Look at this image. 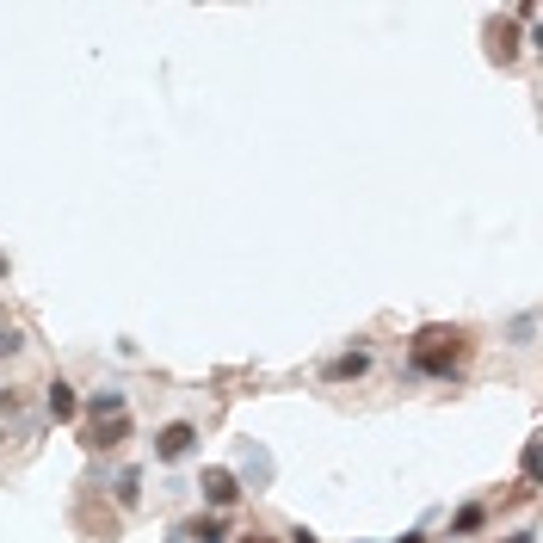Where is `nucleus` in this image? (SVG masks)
I'll return each mask as SVG.
<instances>
[{"label": "nucleus", "instance_id": "2eb2a0df", "mask_svg": "<svg viewBox=\"0 0 543 543\" xmlns=\"http://www.w3.org/2000/svg\"><path fill=\"white\" fill-rule=\"evenodd\" d=\"M19 346H25V340H19V334H13V328H0V358H13V352H19Z\"/></svg>", "mask_w": 543, "mask_h": 543}, {"label": "nucleus", "instance_id": "423d86ee", "mask_svg": "<svg viewBox=\"0 0 543 543\" xmlns=\"http://www.w3.org/2000/svg\"><path fill=\"white\" fill-rule=\"evenodd\" d=\"M173 537H179V543H229V525L216 519V513H198V519H186V525H179Z\"/></svg>", "mask_w": 543, "mask_h": 543}, {"label": "nucleus", "instance_id": "9b49d317", "mask_svg": "<svg viewBox=\"0 0 543 543\" xmlns=\"http://www.w3.org/2000/svg\"><path fill=\"white\" fill-rule=\"evenodd\" d=\"M112 500L124 506V513H130V506L142 500V469L130 463V469H118V476H112Z\"/></svg>", "mask_w": 543, "mask_h": 543}, {"label": "nucleus", "instance_id": "aec40b11", "mask_svg": "<svg viewBox=\"0 0 543 543\" xmlns=\"http://www.w3.org/2000/svg\"><path fill=\"white\" fill-rule=\"evenodd\" d=\"M0 278H7V253H0Z\"/></svg>", "mask_w": 543, "mask_h": 543}, {"label": "nucleus", "instance_id": "f8f14e48", "mask_svg": "<svg viewBox=\"0 0 543 543\" xmlns=\"http://www.w3.org/2000/svg\"><path fill=\"white\" fill-rule=\"evenodd\" d=\"M488 519V506H457V519H451V537H469V531H482Z\"/></svg>", "mask_w": 543, "mask_h": 543}, {"label": "nucleus", "instance_id": "6ab92c4d", "mask_svg": "<svg viewBox=\"0 0 543 543\" xmlns=\"http://www.w3.org/2000/svg\"><path fill=\"white\" fill-rule=\"evenodd\" d=\"M395 543H426V531H408V537H395Z\"/></svg>", "mask_w": 543, "mask_h": 543}, {"label": "nucleus", "instance_id": "ddd939ff", "mask_svg": "<svg viewBox=\"0 0 543 543\" xmlns=\"http://www.w3.org/2000/svg\"><path fill=\"white\" fill-rule=\"evenodd\" d=\"M537 482H543V451H537V439H531V445H525V494H531Z\"/></svg>", "mask_w": 543, "mask_h": 543}, {"label": "nucleus", "instance_id": "0eeeda50", "mask_svg": "<svg viewBox=\"0 0 543 543\" xmlns=\"http://www.w3.org/2000/svg\"><path fill=\"white\" fill-rule=\"evenodd\" d=\"M130 439V414H118V420H93L87 426V451H118Z\"/></svg>", "mask_w": 543, "mask_h": 543}, {"label": "nucleus", "instance_id": "6e6552de", "mask_svg": "<svg viewBox=\"0 0 543 543\" xmlns=\"http://www.w3.org/2000/svg\"><path fill=\"white\" fill-rule=\"evenodd\" d=\"M44 408H50V420H75V414H81V395H75V383H68V377H56V383L44 389Z\"/></svg>", "mask_w": 543, "mask_h": 543}, {"label": "nucleus", "instance_id": "1a4fd4ad", "mask_svg": "<svg viewBox=\"0 0 543 543\" xmlns=\"http://www.w3.org/2000/svg\"><path fill=\"white\" fill-rule=\"evenodd\" d=\"M488 56H494L500 68H513V62H519V31L494 19V25H488Z\"/></svg>", "mask_w": 543, "mask_h": 543}, {"label": "nucleus", "instance_id": "20e7f679", "mask_svg": "<svg viewBox=\"0 0 543 543\" xmlns=\"http://www.w3.org/2000/svg\"><path fill=\"white\" fill-rule=\"evenodd\" d=\"M198 494H204V506H210V513H223V506H235V500H241L235 469H204V476H198Z\"/></svg>", "mask_w": 543, "mask_h": 543}, {"label": "nucleus", "instance_id": "f3484780", "mask_svg": "<svg viewBox=\"0 0 543 543\" xmlns=\"http://www.w3.org/2000/svg\"><path fill=\"white\" fill-rule=\"evenodd\" d=\"M241 543H278V537H266V531H247V537H241Z\"/></svg>", "mask_w": 543, "mask_h": 543}, {"label": "nucleus", "instance_id": "4468645a", "mask_svg": "<svg viewBox=\"0 0 543 543\" xmlns=\"http://www.w3.org/2000/svg\"><path fill=\"white\" fill-rule=\"evenodd\" d=\"M531 334H537V315H513V346H531Z\"/></svg>", "mask_w": 543, "mask_h": 543}, {"label": "nucleus", "instance_id": "7ed1b4c3", "mask_svg": "<svg viewBox=\"0 0 543 543\" xmlns=\"http://www.w3.org/2000/svg\"><path fill=\"white\" fill-rule=\"evenodd\" d=\"M198 439H204V432H198L192 420H167V426L155 432V463H167V469L186 463V457L198 451Z\"/></svg>", "mask_w": 543, "mask_h": 543}, {"label": "nucleus", "instance_id": "f257e3e1", "mask_svg": "<svg viewBox=\"0 0 543 543\" xmlns=\"http://www.w3.org/2000/svg\"><path fill=\"white\" fill-rule=\"evenodd\" d=\"M469 352H476L469 328H445V321H432V328H420V334L408 340V371H414V377H432V383H451V377H463Z\"/></svg>", "mask_w": 543, "mask_h": 543}, {"label": "nucleus", "instance_id": "dca6fc26", "mask_svg": "<svg viewBox=\"0 0 543 543\" xmlns=\"http://www.w3.org/2000/svg\"><path fill=\"white\" fill-rule=\"evenodd\" d=\"M284 543H321V537H315L309 525H291V537H284Z\"/></svg>", "mask_w": 543, "mask_h": 543}, {"label": "nucleus", "instance_id": "f03ea898", "mask_svg": "<svg viewBox=\"0 0 543 543\" xmlns=\"http://www.w3.org/2000/svg\"><path fill=\"white\" fill-rule=\"evenodd\" d=\"M272 476H278L272 451H266V445H253V439H241V457H235V482H241V494H247V488H253V494H266Z\"/></svg>", "mask_w": 543, "mask_h": 543}, {"label": "nucleus", "instance_id": "412c9836", "mask_svg": "<svg viewBox=\"0 0 543 543\" xmlns=\"http://www.w3.org/2000/svg\"><path fill=\"white\" fill-rule=\"evenodd\" d=\"M167 543H179V537H167Z\"/></svg>", "mask_w": 543, "mask_h": 543}, {"label": "nucleus", "instance_id": "9d476101", "mask_svg": "<svg viewBox=\"0 0 543 543\" xmlns=\"http://www.w3.org/2000/svg\"><path fill=\"white\" fill-rule=\"evenodd\" d=\"M87 414H93V420H118V414H130L124 389H93V395H87Z\"/></svg>", "mask_w": 543, "mask_h": 543}, {"label": "nucleus", "instance_id": "a211bd4d", "mask_svg": "<svg viewBox=\"0 0 543 543\" xmlns=\"http://www.w3.org/2000/svg\"><path fill=\"white\" fill-rule=\"evenodd\" d=\"M506 543H537V531H513V537H506Z\"/></svg>", "mask_w": 543, "mask_h": 543}, {"label": "nucleus", "instance_id": "39448f33", "mask_svg": "<svg viewBox=\"0 0 543 543\" xmlns=\"http://www.w3.org/2000/svg\"><path fill=\"white\" fill-rule=\"evenodd\" d=\"M365 371H371V352L352 346V352H340V358H328V365H321V383H358Z\"/></svg>", "mask_w": 543, "mask_h": 543}]
</instances>
